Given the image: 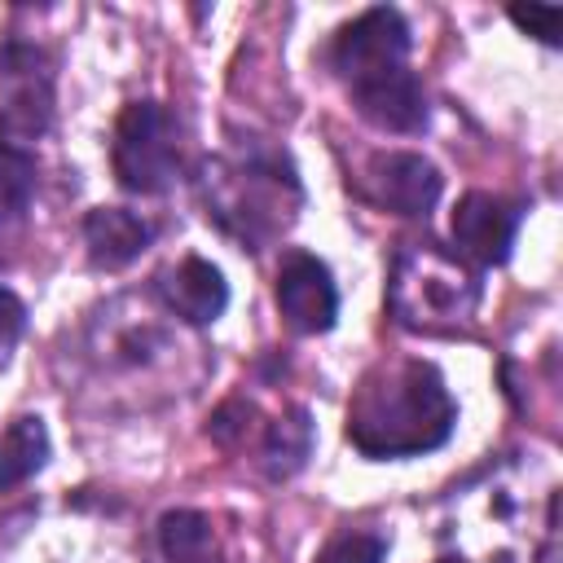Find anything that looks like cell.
Instances as JSON below:
<instances>
[{"mask_svg":"<svg viewBox=\"0 0 563 563\" xmlns=\"http://www.w3.org/2000/svg\"><path fill=\"white\" fill-rule=\"evenodd\" d=\"M457 405L431 361L405 356L374 365L347 400V440L374 462L418 457L453 435Z\"/></svg>","mask_w":563,"mask_h":563,"instance_id":"cell-1","label":"cell"},{"mask_svg":"<svg viewBox=\"0 0 563 563\" xmlns=\"http://www.w3.org/2000/svg\"><path fill=\"white\" fill-rule=\"evenodd\" d=\"M202 202H207V216L233 242L260 251L290 229L303 194H299V176H295L290 158L273 145L251 141V145L207 163Z\"/></svg>","mask_w":563,"mask_h":563,"instance_id":"cell-2","label":"cell"},{"mask_svg":"<svg viewBox=\"0 0 563 563\" xmlns=\"http://www.w3.org/2000/svg\"><path fill=\"white\" fill-rule=\"evenodd\" d=\"M387 308L413 334H457L475 321L479 277L466 260L431 242H409L391 260Z\"/></svg>","mask_w":563,"mask_h":563,"instance_id":"cell-3","label":"cell"},{"mask_svg":"<svg viewBox=\"0 0 563 563\" xmlns=\"http://www.w3.org/2000/svg\"><path fill=\"white\" fill-rule=\"evenodd\" d=\"M110 163L123 189L167 194L180 176V128L158 101H128L114 123Z\"/></svg>","mask_w":563,"mask_h":563,"instance_id":"cell-4","label":"cell"},{"mask_svg":"<svg viewBox=\"0 0 563 563\" xmlns=\"http://www.w3.org/2000/svg\"><path fill=\"white\" fill-rule=\"evenodd\" d=\"M53 123V66L35 44L0 48V145L26 150Z\"/></svg>","mask_w":563,"mask_h":563,"instance_id":"cell-5","label":"cell"},{"mask_svg":"<svg viewBox=\"0 0 563 563\" xmlns=\"http://www.w3.org/2000/svg\"><path fill=\"white\" fill-rule=\"evenodd\" d=\"M405 57H409V22L391 4H374L356 13L334 35V70L343 75L347 88L405 66Z\"/></svg>","mask_w":563,"mask_h":563,"instance_id":"cell-6","label":"cell"},{"mask_svg":"<svg viewBox=\"0 0 563 563\" xmlns=\"http://www.w3.org/2000/svg\"><path fill=\"white\" fill-rule=\"evenodd\" d=\"M515 233H519V207L506 202L501 194L471 189V194L457 198V207H453V242H457L462 260H471L479 268L506 264L510 246H515Z\"/></svg>","mask_w":563,"mask_h":563,"instance_id":"cell-7","label":"cell"},{"mask_svg":"<svg viewBox=\"0 0 563 563\" xmlns=\"http://www.w3.org/2000/svg\"><path fill=\"white\" fill-rule=\"evenodd\" d=\"M444 176L431 158L413 154V150H387L374 154L369 172H365V194L396 216H427L440 202Z\"/></svg>","mask_w":563,"mask_h":563,"instance_id":"cell-8","label":"cell"},{"mask_svg":"<svg viewBox=\"0 0 563 563\" xmlns=\"http://www.w3.org/2000/svg\"><path fill=\"white\" fill-rule=\"evenodd\" d=\"M277 308L299 334H325L339 317V290L330 268L308 251H290L277 268Z\"/></svg>","mask_w":563,"mask_h":563,"instance_id":"cell-9","label":"cell"},{"mask_svg":"<svg viewBox=\"0 0 563 563\" xmlns=\"http://www.w3.org/2000/svg\"><path fill=\"white\" fill-rule=\"evenodd\" d=\"M352 106L383 132H422L427 128V88L409 66L352 84Z\"/></svg>","mask_w":563,"mask_h":563,"instance_id":"cell-10","label":"cell"},{"mask_svg":"<svg viewBox=\"0 0 563 563\" xmlns=\"http://www.w3.org/2000/svg\"><path fill=\"white\" fill-rule=\"evenodd\" d=\"M158 295H163V303H167L180 321H189V325H211V321L229 308V282H224V273H220L211 260H202V255H185V260H176L172 268H163V273H158Z\"/></svg>","mask_w":563,"mask_h":563,"instance_id":"cell-11","label":"cell"},{"mask_svg":"<svg viewBox=\"0 0 563 563\" xmlns=\"http://www.w3.org/2000/svg\"><path fill=\"white\" fill-rule=\"evenodd\" d=\"M154 229L128 207H92L84 216V246L97 268H123L150 246Z\"/></svg>","mask_w":563,"mask_h":563,"instance_id":"cell-12","label":"cell"},{"mask_svg":"<svg viewBox=\"0 0 563 563\" xmlns=\"http://www.w3.org/2000/svg\"><path fill=\"white\" fill-rule=\"evenodd\" d=\"M31 198H35V158H31V150L0 145V268H9L4 251L18 246Z\"/></svg>","mask_w":563,"mask_h":563,"instance_id":"cell-13","label":"cell"},{"mask_svg":"<svg viewBox=\"0 0 563 563\" xmlns=\"http://www.w3.org/2000/svg\"><path fill=\"white\" fill-rule=\"evenodd\" d=\"M48 449H53V444H48L44 418H35V413L13 418V422L0 431V493L26 484L31 475H40L44 462H48Z\"/></svg>","mask_w":563,"mask_h":563,"instance_id":"cell-14","label":"cell"},{"mask_svg":"<svg viewBox=\"0 0 563 563\" xmlns=\"http://www.w3.org/2000/svg\"><path fill=\"white\" fill-rule=\"evenodd\" d=\"M312 453V422H308V409H286L282 418H273L264 427V440H260V466L268 479H290Z\"/></svg>","mask_w":563,"mask_h":563,"instance_id":"cell-15","label":"cell"},{"mask_svg":"<svg viewBox=\"0 0 563 563\" xmlns=\"http://www.w3.org/2000/svg\"><path fill=\"white\" fill-rule=\"evenodd\" d=\"M158 545L167 563H224L220 537L202 510H167L158 519Z\"/></svg>","mask_w":563,"mask_h":563,"instance_id":"cell-16","label":"cell"},{"mask_svg":"<svg viewBox=\"0 0 563 563\" xmlns=\"http://www.w3.org/2000/svg\"><path fill=\"white\" fill-rule=\"evenodd\" d=\"M387 559V541L378 532H339L330 537L312 563H383Z\"/></svg>","mask_w":563,"mask_h":563,"instance_id":"cell-17","label":"cell"},{"mask_svg":"<svg viewBox=\"0 0 563 563\" xmlns=\"http://www.w3.org/2000/svg\"><path fill=\"white\" fill-rule=\"evenodd\" d=\"M510 22L528 35H537L541 44H559V26H563V9L559 4H528V9H510Z\"/></svg>","mask_w":563,"mask_h":563,"instance_id":"cell-18","label":"cell"},{"mask_svg":"<svg viewBox=\"0 0 563 563\" xmlns=\"http://www.w3.org/2000/svg\"><path fill=\"white\" fill-rule=\"evenodd\" d=\"M22 330H26V303L9 286H0V365H9Z\"/></svg>","mask_w":563,"mask_h":563,"instance_id":"cell-19","label":"cell"}]
</instances>
